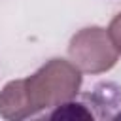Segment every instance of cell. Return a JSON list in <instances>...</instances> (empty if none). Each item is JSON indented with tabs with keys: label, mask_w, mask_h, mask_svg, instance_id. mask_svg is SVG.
<instances>
[{
	"label": "cell",
	"mask_w": 121,
	"mask_h": 121,
	"mask_svg": "<svg viewBox=\"0 0 121 121\" xmlns=\"http://www.w3.org/2000/svg\"><path fill=\"white\" fill-rule=\"evenodd\" d=\"M83 83L81 70L64 59H51L32 76L23 79L25 95L32 115L64 106L78 96Z\"/></svg>",
	"instance_id": "6da1fadb"
},
{
	"label": "cell",
	"mask_w": 121,
	"mask_h": 121,
	"mask_svg": "<svg viewBox=\"0 0 121 121\" xmlns=\"http://www.w3.org/2000/svg\"><path fill=\"white\" fill-rule=\"evenodd\" d=\"M70 60L85 74H104L117 64L119 51L115 49L110 32L102 26H85L78 30L68 43Z\"/></svg>",
	"instance_id": "7a4b0ae2"
},
{
	"label": "cell",
	"mask_w": 121,
	"mask_h": 121,
	"mask_svg": "<svg viewBox=\"0 0 121 121\" xmlns=\"http://www.w3.org/2000/svg\"><path fill=\"white\" fill-rule=\"evenodd\" d=\"M0 117L8 121H21L32 117L28 100L25 95L23 79L8 81L0 91Z\"/></svg>",
	"instance_id": "3957f363"
},
{
	"label": "cell",
	"mask_w": 121,
	"mask_h": 121,
	"mask_svg": "<svg viewBox=\"0 0 121 121\" xmlns=\"http://www.w3.org/2000/svg\"><path fill=\"white\" fill-rule=\"evenodd\" d=\"M108 32H110V38H112L115 49L121 53V11L112 19V23L108 26Z\"/></svg>",
	"instance_id": "277c9868"
}]
</instances>
